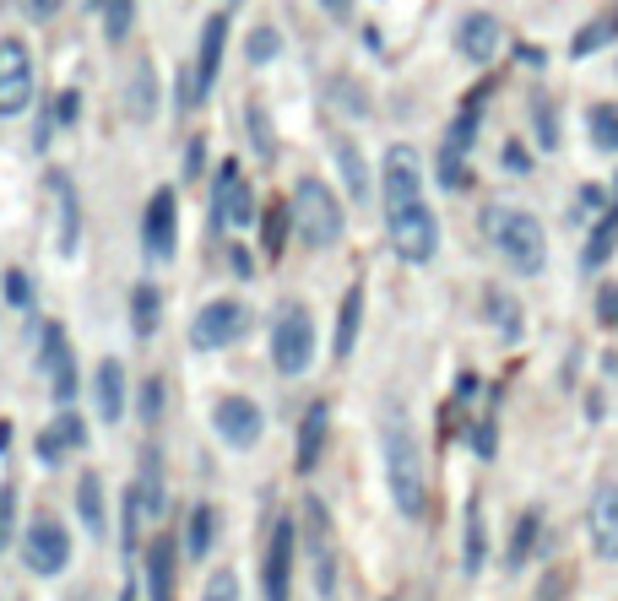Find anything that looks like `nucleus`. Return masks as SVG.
Listing matches in <instances>:
<instances>
[{
  "label": "nucleus",
  "instance_id": "1",
  "mask_svg": "<svg viewBox=\"0 0 618 601\" xmlns=\"http://www.w3.org/2000/svg\"><path fill=\"white\" fill-rule=\"evenodd\" d=\"M380 190H385V234L391 250L408 266H429L440 250V217L423 200V163L412 147H391L380 163Z\"/></svg>",
  "mask_w": 618,
  "mask_h": 601
},
{
  "label": "nucleus",
  "instance_id": "2",
  "mask_svg": "<svg viewBox=\"0 0 618 601\" xmlns=\"http://www.w3.org/2000/svg\"><path fill=\"white\" fill-rule=\"evenodd\" d=\"M380 455H385V488H391V499H396V509L408 515V520H418L423 515V450H418V434H412L408 412L402 406H391L385 412V423H380Z\"/></svg>",
  "mask_w": 618,
  "mask_h": 601
},
{
  "label": "nucleus",
  "instance_id": "3",
  "mask_svg": "<svg viewBox=\"0 0 618 601\" xmlns=\"http://www.w3.org/2000/svg\"><path fill=\"white\" fill-rule=\"evenodd\" d=\"M483 234H488V245L499 250V260L511 266L515 277H543V266H548V234H543V222L532 211H521V206H488L483 211Z\"/></svg>",
  "mask_w": 618,
  "mask_h": 601
},
{
  "label": "nucleus",
  "instance_id": "4",
  "mask_svg": "<svg viewBox=\"0 0 618 601\" xmlns=\"http://www.w3.org/2000/svg\"><path fill=\"white\" fill-rule=\"evenodd\" d=\"M288 211H293V228H299V239L309 250H331L348 234V211H342V200L326 179H299Z\"/></svg>",
  "mask_w": 618,
  "mask_h": 601
},
{
  "label": "nucleus",
  "instance_id": "5",
  "mask_svg": "<svg viewBox=\"0 0 618 601\" xmlns=\"http://www.w3.org/2000/svg\"><path fill=\"white\" fill-rule=\"evenodd\" d=\"M271 363H277V374H305L309 363H315V320H309L305 303H288V309L277 314Z\"/></svg>",
  "mask_w": 618,
  "mask_h": 601
},
{
  "label": "nucleus",
  "instance_id": "6",
  "mask_svg": "<svg viewBox=\"0 0 618 601\" xmlns=\"http://www.w3.org/2000/svg\"><path fill=\"white\" fill-rule=\"evenodd\" d=\"M33 103V54L17 33L0 39V120H17Z\"/></svg>",
  "mask_w": 618,
  "mask_h": 601
},
{
  "label": "nucleus",
  "instance_id": "7",
  "mask_svg": "<svg viewBox=\"0 0 618 601\" xmlns=\"http://www.w3.org/2000/svg\"><path fill=\"white\" fill-rule=\"evenodd\" d=\"M250 331V309L239 299H212L196 314V325H190V348L202 352H217V348H234L239 336Z\"/></svg>",
  "mask_w": 618,
  "mask_h": 601
},
{
  "label": "nucleus",
  "instance_id": "8",
  "mask_svg": "<svg viewBox=\"0 0 618 601\" xmlns=\"http://www.w3.org/2000/svg\"><path fill=\"white\" fill-rule=\"evenodd\" d=\"M22 558H28V569L33 574H60L65 569V558H71V537H65V526L54 520V515H39L33 526H28V537H22Z\"/></svg>",
  "mask_w": 618,
  "mask_h": 601
},
{
  "label": "nucleus",
  "instance_id": "9",
  "mask_svg": "<svg viewBox=\"0 0 618 601\" xmlns=\"http://www.w3.org/2000/svg\"><path fill=\"white\" fill-rule=\"evenodd\" d=\"M212 428H217L234 450H256L260 434H266V417H260V406L250 396H223L212 406Z\"/></svg>",
  "mask_w": 618,
  "mask_h": 601
},
{
  "label": "nucleus",
  "instance_id": "10",
  "mask_svg": "<svg viewBox=\"0 0 618 601\" xmlns=\"http://www.w3.org/2000/svg\"><path fill=\"white\" fill-rule=\"evenodd\" d=\"M223 44H228V17L223 11H212L202 28V44H196V76H190V87H185V99L190 108L206 103V93L217 87V71H223Z\"/></svg>",
  "mask_w": 618,
  "mask_h": 601
},
{
  "label": "nucleus",
  "instance_id": "11",
  "mask_svg": "<svg viewBox=\"0 0 618 601\" xmlns=\"http://www.w3.org/2000/svg\"><path fill=\"white\" fill-rule=\"evenodd\" d=\"M179 245V196L163 185L153 200H147V222H142V250L153 260H168Z\"/></svg>",
  "mask_w": 618,
  "mask_h": 601
},
{
  "label": "nucleus",
  "instance_id": "12",
  "mask_svg": "<svg viewBox=\"0 0 618 601\" xmlns=\"http://www.w3.org/2000/svg\"><path fill=\"white\" fill-rule=\"evenodd\" d=\"M499 39H505V28H499L494 11H466L462 28H456V50H462V60H472V65H488V60L499 54Z\"/></svg>",
  "mask_w": 618,
  "mask_h": 601
},
{
  "label": "nucleus",
  "instance_id": "13",
  "mask_svg": "<svg viewBox=\"0 0 618 601\" xmlns=\"http://www.w3.org/2000/svg\"><path fill=\"white\" fill-rule=\"evenodd\" d=\"M293 520H277L271 526V542H266V601H288V580H293Z\"/></svg>",
  "mask_w": 618,
  "mask_h": 601
},
{
  "label": "nucleus",
  "instance_id": "14",
  "mask_svg": "<svg viewBox=\"0 0 618 601\" xmlns=\"http://www.w3.org/2000/svg\"><path fill=\"white\" fill-rule=\"evenodd\" d=\"M586 526H591V552L597 558H618V483H602L597 494H591V515H586Z\"/></svg>",
  "mask_w": 618,
  "mask_h": 601
},
{
  "label": "nucleus",
  "instance_id": "15",
  "mask_svg": "<svg viewBox=\"0 0 618 601\" xmlns=\"http://www.w3.org/2000/svg\"><path fill=\"white\" fill-rule=\"evenodd\" d=\"M309 515V558H315V591H320V601L337 597V563H331V542H326V509L309 499L305 504Z\"/></svg>",
  "mask_w": 618,
  "mask_h": 601
},
{
  "label": "nucleus",
  "instance_id": "16",
  "mask_svg": "<svg viewBox=\"0 0 618 601\" xmlns=\"http://www.w3.org/2000/svg\"><path fill=\"white\" fill-rule=\"evenodd\" d=\"M50 196H54V222H60V255H76V239H82V206H76V190L65 174H50Z\"/></svg>",
  "mask_w": 618,
  "mask_h": 601
},
{
  "label": "nucleus",
  "instance_id": "17",
  "mask_svg": "<svg viewBox=\"0 0 618 601\" xmlns=\"http://www.w3.org/2000/svg\"><path fill=\"white\" fill-rule=\"evenodd\" d=\"M326 423H331V406H326V401H309L305 417H299V472H315V466H320Z\"/></svg>",
  "mask_w": 618,
  "mask_h": 601
},
{
  "label": "nucleus",
  "instance_id": "18",
  "mask_svg": "<svg viewBox=\"0 0 618 601\" xmlns=\"http://www.w3.org/2000/svg\"><path fill=\"white\" fill-rule=\"evenodd\" d=\"M82 445H87V423H82L76 412H60V423L39 434V455H44V466H60V455L82 450Z\"/></svg>",
  "mask_w": 618,
  "mask_h": 601
},
{
  "label": "nucleus",
  "instance_id": "19",
  "mask_svg": "<svg viewBox=\"0 0 618 601\" xmlns=\"http://www.w3.org/2000/svg\"><path fill=\"white\" fill-rule=\"evenodd\" d=\"M147 601H174V537L147 548Z\"/></svg>",
  "mask_w": 618,
  "mask_h": 601
},
{
  "label": "nucleus",
  "instance_id": "20",
  "mask_svg": "<svg viewBox=\"0 0 618 601\" xmlns=\"http://www.w3.org/2000/svg\"><path fill=\"white\" fill-rule=\"evenodd\" d=\"M359 325H363V282H353L342 293V314H337V336H331V352L337 358H353V342H359Z\"/></svg>",
  "mask_w": 618,
  "mask_h": 601
},
{
  "label": "nucleus",
  "instance_id": "21",
  "mask_svg": "<svg viewBox=\"0 0 618 601\" xmlns=\"http://www.w3.org/2000/svg\"><path fill=\"white\" fill-rule=\"evenodd\" d=\"M99 417L103 423H120V412H125V369L114 363V358H103L99 363Z\"/></svg>",
  "mask_w": 618,
  "mask_h": 601
},
{
  "label": "nucleus",
  "instance_id": "22",
  "mask_svg": "<svg viewBox=\"0 0 618 601\" xmlns=\"http://www.w3.org/2000/svg\"><path fill=\"white\" fill-rule=\"evenodd\" d=\"M614 39H618V11H608V17L586 22V28L569 39V54H575V60H586V54H597L602 44H614Z\"/></svg>",
  "mask_w": 618,
  "mask_h": 601
},
{
  "label": "nucleus",
  "instance_id": "23",
  "mask_svg": "<svg viewBox=\"0 0 618 601\" xmlns=\"http://www.w3.org/2000/svg\"><path fill=\"white\" fill-rule=\"evenodd\" d=\"M136 494H142V509L157 520V515H163V504H168V494H163V472H157V445L142 450V483H136Z\"/></svg>",
  "mask_w": 618,
  "mask_h": 601
},
{
  "label": "nucleus",
  "instance_id": "24",
  "mask_svg": "<svg viewBox=\"0 0 618 601\" xmlns=\"http://www.w3.org/2000/svg\"><path fill=\"white\" fill-rule=\"evenodd\" d=\"M212 542H217V509H212V504H196V509H190V526H185V552H190V558H206Z\"/></svg>",
  "mask_w": 618,
  "mask_h": 601
},
{
  "label": "nucleus",
  "instance_id": "25",
  "mask_svg": "<svg viewBox=\"0 0 618 601\" xmlns=\"http://www.w3.org/2000/svg\"><path fill=\"white\" fill-rule=\"evenodd\" d=\"M586 131H591V147L597 152H618V103H597Z\"/></svg>",
  "mask_w": 618,
  "mask_h": 601
},
{
  "label": "nucleus",
  "instance_id": "26",
  "mask_svg": "<svg viewBox=\"0 0 618 601\" xmlns=\"http://www.w3.org/2000/svg\"><path fill=\"white\" fill-rule=\"evenodd\" d=\"M76 504H82V526H87L93 537H103V483H99V472H87V477H82Z\"/></svg>",
  "mask_w": 618,
  "mask_h": 601
},
{
  "label": "nucleus",
  "instance_id": "27",
  "mask_svg": "<svg viewBox=\"0 0 618 601\" xmlns=\"http://www.w3.org/2000/svg\"><path fill=\"white\" fill-rule=\"evenodd\" d=\"M153 65L147 60H136V71H131V120H153Z\"/></svg>",
  "mask_w": 618,
  "mask_h": 601
},
{
  "label": "nucleus",
  "instance_id": "28",
  "mask_svg": "<svg viewBox=\"0 0 618 601\" xmlns=\"http://www.w3.org/2000/svg\"><path fill=\"white\" fill-rule=\"evenodd\" d=\"M462 569L477 574L483 569V504H466V542H462Z\"/></svg>",
  "mask_w": 618,
  "mask_h": 601
},
{
  "label": "nucleus",
  "instance_id": "29",
  "mask_svg": "<svg viewBox=\"0 0 618 601\" xmlns=\"http://www.w3.org/2000/svg\"><path fill=\"white\" fill-rule=\"evenodd\" d=\"M488 314H494V331H499V336H521V303L511 299V293H499V288H488Z\"/></svg>",
  "mask_w": 618,
  "mask_h": 601
},
{
  "label": "nucleus",
  "instance_id": "30",
  "mask_svg": "<svg viewBox=\"0 0 618 601\" xmlns=\"http://www.w3.org/2000/svg\"><path fill=\"white\" fill-rule=\"evenodd\" d=\"M131 314H136V320H131V325H136V336L147 342V336L157 331V288L153 282H142V288L131 293Z\"/></svg>",
  "mask_w": 618,
  "mask_h": 601
},
{
  "label": "nucleus",
  "instance_id": "31",
  "mask_svg": "<svg viewBox=\"0 0 618 601\" xmlns=\"http://www.w3.org/2000/svg\"><path fill=\"white\" fill-rule=\"evenodd\" d=\"M337 157H342V174H348V196L363 200L369 196V174H363V157L353 142H337Z\"/></svg>",
  "mask_w": 618,
  "mask_h": 601
},
{
  "label": "nucleus",
  "instance_id": "32",
  "mask_svg": "<svg viewBox=\"0 0 618 601\" xmlns=\"http://www.w3.org/2000/svg\"><path fill=\"white\" fill-rule=\"evenodd\" d=\"M131 17H136V0H109V6H103V39L120 44V39L131 33Z\"/></svg>",
  "mask_w": 618,
  "mask_h": 601
},
{
  "label": "nucleus",
  "instance_id": "33",
  "mask_svg": "<svg viewBox=\"0 0 618 601\" xmlns=\"http://www.w3.org/2000/svg\"><path fill=\"white\" fill-rule=\"evenodd\" d=\"M277 50H282V33H277V28H256V33H250V44H245L250 65H266V60H277Z\"/></svg>",
  "mask_w": 618,
  "mask_h": 601
},
{
  "label": "nucleus",
  "instance_id": "34",
  "mask_svg": "<svg viewBox=\"0 0 618 601\" xmlns=\"http://www.w3.org/2000/svg\"><path fill=\"white\" fill-rule=\"evenodd\" d=\"M65 358H71V352H65V331H60V325H44V348H39V369H44V374H54V369H60Z\"/></svg>",
  "mask_w": 618,
  "mask_h": 601
},
{
  "label": "nucleus",
  "instance_id": "35",
  "mask_svg": "<svg viewBox=\"0 0 618 601\" xmlns=\"http://www.w3.org/2000/svg\"><path fill=\"white\" fill-rule=\"evenodd\" d=\"M50 391H54L60 406H71V401H76V358H65V363L50 374Z\"/></svg>",
  "mask_w": 618,
  "mask_h": 601
},
{
  "label": "nucleus",
  "instance_id": "36",
  "mask_svg": "<svg viewBox=\"0 0 618 601\" xmlns=\"http://www.w3.org/2000/svg\"><path fill=\"white\" fill-rule=\"evenodd\" d=\"M202 601H239V574H234V569H217V574L206 580Z\"/></svg>",
  "mask_w": 618,
  "mask_h": 601
},
{
  "label": "nucleus",
  "instance_id": "37",
  "mask_svg": "<svg viewBox=\"0 0 618 601\" xmlns=\"http://www.w3.org/2000/svg\"><path fill=\"white\" fill-rule=\"evenodd\" d=\"M537 542V515H521V531H515V548H511V563H526V552Z\"/></svg>",
  "mask_w": 618,
  "mask_h": 601
},
{
  "label": "nucleus",
  "instance_id": "38",
  "mask_svg": "<svg viewBox=\"0 0 618 601\" xmlns=\"http://www.w3.org/2000/svg\"><path fill=\"white\" fill-rule=\"evenodd\" d=\"M157 412H163V380H147L142 385V423H157Z\"/></svg>",
  "mask_w": 618,
  "mask_h": 601
},
{
  "label": "nucleus",
  "instance_id": "39",
  "mask_svg": "<svg viewBox=\"0 0 618 601\" xmlns=\"http://www.w3.org/2000/svg\"><path fill=\"white\" fill-rule=\"evenodd\" d=\"M6 299L11 303H28L33 288H28V271H6Z\"/></svg>",
  "mask_w": 618,
  "mask_h": 601
},
{
  "label": "nucleus",
  "instance_id": "40",
  "mask_svg": "<svg viewBox=\"0 0 618 601\" xmlns=\"http://www.w3.org/2000/svg\"><path fill=\"white\" fill-rule=\"evenodd\" d=\"M60 6H65V0H22V11H28L33 22H50V17L60 11Z\"/></svg>",
  "mask_w": 618,
  "mask_h": 601
},
{
  "label": "nucleus",
  "instance_id": "41",
  "mask_svg": "<svg viewBox=\"0 0 618 601\" xmlns=\"http://www.w3.org/2000/svg\"><path fill=\"white\" fill-rule=\"evenodd\" d=\"M537 125H543V147H554L559 142V120L548 114V103H537Z\"/></svg>",
  "mask_w": 618,
  "mask_h": 601
},
{
  "label": "nucleus",
  "instance_id": "42",
  "mask_svg": "<svg viewBox=\"0 0 618 601\" xmlns=\"http://www.w3.org/2000/svg\"><path fill=\"white\" fill-rule=\"evenodd\" d=\"M76 103H82L76 93H60V120H76Z\"/></svg>",
  "mask_w": 618,
  "mask_h": 601
},
{
  "label": "nucleus",
  "instance_id": "43",
  "mask_svg": "<svg viewBox=\"0 0 618 601\" xmlns=\"http://www.w3.org/2000/svg\"><path fill=\"white\" fill-rule=\"evenodd\" d=\"M602 309H608V314L618 320V288H602Z\"/></svg>",
  "mask_w": 618,
  "mask_h": 601
},
{
  "label": "nucleus",
  "instance_id": "44",
  "mask_svg": "<svg viewBox=\"0 0 618 601\" xmlns=\"http://www.w3.org/2000/svg\"><path fill=\"white\" fill-rule=\"evenodd\" d=\"M320 6H326V11H337V17H348V11H353V0H320Z\"/></svg>",
  "mask_w": 618,
  "mask_h": 601
},
{
  "label": "nucleus",
  "instance_id": "45",
  "mask_svg": "<svg viewBox=\"0 0 618 601\" xmlns=\"http://www.w3.org/2000/svg\"><path fill=\"white\" fill-rule=\"evenodd\" d=\"M120 601H136V591H125V597H120Z\"/></svg>",
  "mask_w": 618,
  "mask_h": 601
},
{
  "label": "nucleus",
  "instance_id": "46",
  "mask_svg": "<svg viewBox=\"0 0 618 601\" xmlns=\"http://www.w3.org/2000/svg\"><path fill=\"white\" fill-rule=\"evenodd\" d=\"M93 6H109V0H93Z\"/></svg>",
  "mask_w": 618,
  "mask_h": 601
}]
</instances>
